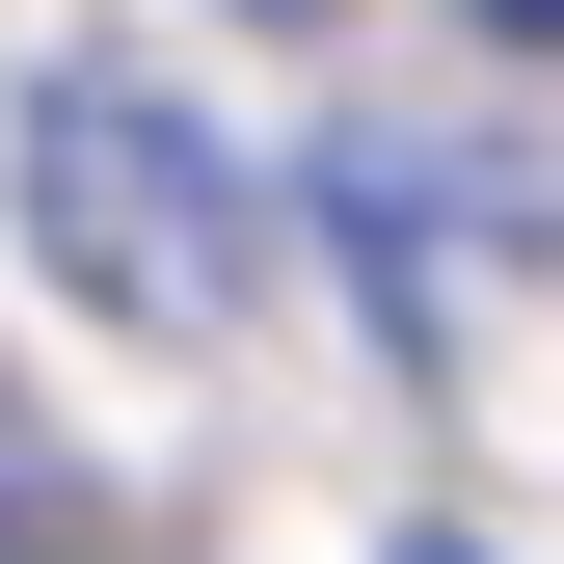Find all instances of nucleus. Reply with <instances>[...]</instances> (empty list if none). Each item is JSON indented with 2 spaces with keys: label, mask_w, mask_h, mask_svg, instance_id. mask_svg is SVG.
Masks as SVG:
<instances>
[{
  "label": "nucleus",
  "mask_w": 564,
  "mask_h": 564,
  "mask_svg": "<svg viewBox=\"0 0 564 564\" xmlns=\"http://www.w3.org/2000/svg\"><path fill=\"white\" fill-rule=\"evenodd\" d=\"M269 28H296V0H269Z\"/></svg>",
  "instance_id": "nucleus-3"
},
{
  "label": "nucleus",
  "mask_w": 564,
  "mask_h": 564,
  "mask_svg": "<svg viewBox=\"0 0 564 564\" xmlns=\"http://www.w3.org/2000/svg\"><path fill=\"white\" fill-rule=\"evenodd\" d=\"M484 28H511V54H564V0H484Z\"/></svg>",
  "instance_id": "nucleus-2"
},
{
  "label": "nucleus",
  "mask_w": 564,
  "mask_h": 564,
  "mask_svg": "<svg viewBox=\"0 0 564 564\" xmlns=\"http://www.w3.org/2000/svg\"><path fill=\"white\" fill-rule=\"evenodd\" d=\"M28 242H54L82 323H162V349L242 323V188H216V134L134 108V82H28Z\"/></svg>",
  "instance_id": "nucleus-1"
}]
</instances>
